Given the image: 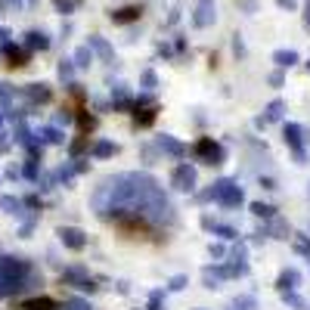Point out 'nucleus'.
Instances as JSON below:
<instances>
[{
    "label": "nucleus",
    "instance_id": "f257e3e1",
    "mask_svg": "<svg viewBox=\"0 0 310 310\" xmlns=\"http://www.w3.org/2000/svg\"><path fill=\"white\" fill-rule=\"evenodd\" d=\"M307 25H310V7H307Z\"/></svg>",
    "mask_w": 310,
    "mask_h": 310
}]
</instances>
